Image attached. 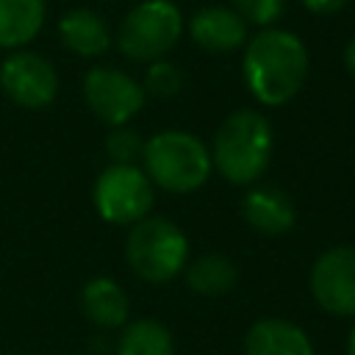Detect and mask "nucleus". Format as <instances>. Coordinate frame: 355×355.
I'll return each mask as SVG.
<instances>
[{
	"mask_svg": "<svg viewBox=\"0 0 355 355\" xmlns=\"http://www.w3.org/2000/svg\"><path fill=\"white\" fill-rule=\"evenodd\" d=\"M83 97L92 114L108 128H122L144 105L141 83L114 67H92L83 78Z\"/></svg>",
	"mask_w": 355,
	"mask_h": 355,
	"instance_id": "obj_7",
	"label": "nucleus"
},
{
	"mask_svg": "<svg viewBox=\"0 0 355 355\" xmlns=\"http://www.w3.org/2000/svg\"><path fill=\"white\" fill-rule=\"evenodd\" d=\"M241 72L258 103L283 105L308 78V50L291 31L263 28L247 42Z\"/></svg>",
	"mask_w": 355,
	"mask_h": 355,
	"instance_id": "obj_1",
	"label": "nucleus"
},
{
	"mask_svg": "<svg viewBox=\"0 0 355 355\" xmlns=\"http://www.w3.org/2000/svg\"><path fill=\"white\" fill-rule=\"evenodd\" d=\"M349 0H302V6L311 11V14H336L347 6Z\"/></svg>",
	"mask_w": 355,
	"mask_h": 355,
	"instance_id": "obj_21",
	"label": "nucleus"
},
{
	"mask_svg": "<svg viewBox=\"0 0 355 355\" xmlns=\"http://www.w3.org/2000/svg\"><path fill=\"white\" fill-rule=\"evenodd\" d=\"M141 89H144V94L169 100V97H175V94L183 89V72H180L178 64H172V61H166V58H158V61H153V64L147 67Z\"/></svg>",
	"mask_w": 355,
	"mask_h": 355,
	"instance_id": "obj_18",
	"label": "nucleus"
},
{
	"mask_svg": "<svg viewBox=\"0 0 355 355\" xmlns=\"http://www.w3.org/2000/svg\"><path fill=\"white\" fill-rule=\"evenodd\" d=\"M311 294L333 316H355V247H330L311 269Z\"/></svg>",
	"mask_w": 355,
	"mask_h": 355,
	"instance_id": "obj_9",
	"label": "nucleus"
},
{
	"mask_svg": "<svg viewBox=\"0 0 355 355\" xmlns=\"http://www.w3.org/2000/svg\"><path fill=\"white\" fill-rule=\"evenodd\" d=\"M347 355H355V327L349 330V338H347Z\"/></svg>",
	"mask_w": 355,
	"mask_h": 355,
	"instance_id": "obj_23",
	"label": "nucleus"
},
{
	"mask_svg": "<svg viewBox=\"0 0 355 355\" xmlns=\"http://www.w3.org/2000/svg\"><path fill=\"white\" fill-rule=\"evenodd\" d=\"M186 283L200 297H222L236 283V266L227 255L208 252L186 266Z\"/></svg>",
	"mask_w": 355,
	"mask_h": 355,
	"instance_id": "obj_16",
	"label": "nucleus"
},
{
	"mask_svg": "<svg viewBox=\"0 0 355 355\" xmlns=\"http://www.w3.org/2000/svg\"><path fill=\"white\" fill-rule=\"evenodd\" d=\"M241 211H244V219L250 222V227H255L263 236H280L297 219V208H294L291 197L277 186L250 189Z\"/></svg>",
	"mask_w": 355,
	"mask_h": 355,
	"instance_id": "obj_11",
	"label": "nucleus"
},
{
	"mask_svg": "<svg viewBox=\"0 0 355 355\" xmlns=\"http://www.w3.org/2000/svg\"><path fill=\"white\" fill-rule=\"evenodd\" d=\"M58 36L61 44L80 58L103 55L111 47V31L105 19L92 8H69L58 19Z\"/></svg>",
	"mask_w": 355,
	"mask_h": 355,
	"instance_id": "obj_13",
	"label": "nucleus"
},
{
	"mask_svg": "<svg viewBox=\"0 0 355 355\" xmlns=\"http://www.w3.org/2000/svg\"><path fill=\"white\" fill-rule=\"evenodd\" d=\"M272 125L261 111H233L214 136L211 164L233 186H252L272 161Z\"/></svg>",
	"mask_w": 355,
	"mask_h": 355,
	"instance_id": "obj_2",
	"label": "nucleus"
},
{
	"mask_svg": "<svg viewBox=\"0 0 355 355\" xmlns=\"http://www.w3.org/2000/svg\"><path fill=\"white\" fill-rule=\"evenodd\" d=\"M0 89L22 108H44L55 100L58 75L55 67L31 50H14L0 64Z\"/></svg>",
	"mask_w": 355,
	"mask_h": 355,
	"instance_id": "obj_8",
	"label": "nucleus"
},
{
	"mask_svg": "<svg viewBox=\"0 0 355 355\" xmlns=\"http://www.w3.org/2000/svg\"><path fill=\"white\" fill-rule=\"evenodd\" d=\"M230 3H233L230 8L244 22H252V25H261V28H269L286 11V0H230Z\"/></svg>",
	"mask_w": 355,
	"mask_h": 355,
	"instance_id": "obj_20",
	"label": "nucleus"
},
{
	"mask_svg": "<svg viewBox=\"0 0 355 355\" xmlns=\"http://www.w3.org/2000/svg\"><path fill=\"white\" fill-rule=\"evenodd\" d=\"M94 208L111 225H136L153 208V183L139 166L111 164L94 183Z\"/></svg>",
	"mask_w": 355,
	"mask_h": 355,
	"instance_id": "obj_6",
	"label": "nucleus"
},
{
	"mask_svg": "<svg viewBox=\"0 0 355 355\" xmlns=\"http://www.w3.org/2000/svg\"><path fill=\"white\" fill-rule=\"evenodd\" d=\"M128 263L147 283H166L189 263L186 233L161 216H144L128 236Z\"/></svg>",
	"mask_w": 355,
	"mask_h": 355,
	"instance_id": "obj_5",
	"label": "nucleus"
},
{
	"mask_svg": "<svg viewBox=\"0 0 355 355\" xmlns=\"http://www.w3.org/2000/svg\"><path fill=\"white\" fill-rule=\"evenodd\" d=\"M105 153L114 164H128V166H136L144 155V139L133 130V128H114L105 139Z\"/></svg>",
	"mask_w": 355,
	"mask_h": 355,
	"instance_id": "obj_19",
	"label": "nucleus"
},
{
	"mask_svg": "<svg viewBox=\"0 0 355 355\" xmlns=\"http://www.w3.org/2000/svg\"><path fill=\"white\" fill-rule=\"evenodd\" d=\"M189 36L200 50L230 53L247 42V22L230 6H202L189 19Z\"/></svg>",
	"mask_w": 355,
	"mask_h": 355,
	"instance_id": "obj_10",
	"label": "nucleus"
},
{
	"mask_svg": "<svg viewBox=\"0 0 355 355\" xmlns=\"http://www.w3.org/2000/svg\"><path fill=\"white\" fill-rule=\"evenodd\" d=\"M144 175L150 183L186 194L200 189L211 175V153L208 147L189 130H161L144 141Z\"/></svg>",
	"mask_w": 355,
	"mask_h": 355,
	"instance_id": "obj_3",
	"label": "nucleus"
},
{
	"mask_svg": "<svg viewBox=\"0 0 355 355\" xmlns=\"http://www.w3.org/2000/svg\"><path fill=\"white\" fill-rule=\"evenodd\" d=\"M80 308L97 327L114 330L128 319V297L111 277H92L80 291Z\"/></svg>",
	"mask_w": 355,
	"mask_h": 355,
	"instance_id": "obj_15",
	"label": "nucleus"
},
{
	"mask_svg": "<svg viewBox=\"0 0 355 355\" xmlns=\"http://www.w3.org/2000/svg\"><path fill=\"white\" fill-rule=\"evenodd\" d=\"M44 0H0V47L19 50L33 42L44 25Z\"/></svg>",
	"mask_w": 355,
	"mask_h": 355,
	"instance_id": "obj_14",
	"label": "nucleus"
},
{
	"mask_svg": "<svg viewBox=\"0 0 355 355\" xmlns=\"http://www.w3.org/2000/svg\"><path fill=\"white\" fill-rule=\"evenodd\" d=\"M344 67L349 69V75L355 78V36L347 42V47H344Z\"/></svg>",
	"mask_w": 355,
	"mask_h": 355,
	"instance_id": "obj_22",
	"label": "nucleus"
},
{
	"mask_svg": "<svg viewBox=\"0 0 355 355\" xmlns=\"http://www.w3.org/2000/svg\"><path fill=\"white\" fill-rule=\"evenodd\" d=\"M244 355H313V344L288 319H261L247 330Z\"/></svg>",
	"mask_w": 355,
	"mask_h": 355,
	"instance_id": "obj_12",
	"label": "nucleus"
},
{
	"mask_svg": "<svg viewBox=\"0 0 355 355\" xmlns=\"http://www.w3.org/2000/svg\"><path fill=\"white\" fill-rule=\"evenodd\" d=\"M183 36V14L172 0H141L119 22L116 47L125 58L153 64Z\"/></svg>",
	"mask_w": 355,
	"mask_h": 355,
	"instance_id": "obj_4",
	"label": "nucleus"
},
{
	"mask_svg": "<svg viewBox=\"0 0 355 355\" xmlns=\"http://www.w3.org/2000/svg\"><path fill=\"white\" fill-rule=\"evenodd\" d=\"M116 355H175V341L161 322L141 319L122 333Z\"/></svg>",
	"mask_w": 355,
	"mask_h": 355,
	"instance_id": "obj_17",
	"label": "nucleus"
}]
</instances>
